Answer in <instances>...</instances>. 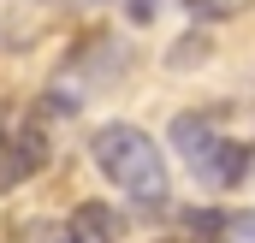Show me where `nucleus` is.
<instances>
[{
	"label": "nucleus",
	"instance_id": "nucleus-1",
	"mask_svg": "<svg viewBox=\"0 0 255 243\" xmlns=\"http://www.w3.org/2000/svg\"><path fill=\"white\" fill-rule=\"evenodd\" d=\"M89 160H95V172L113 184L125 202H136L142 214H160V208L172 202L166 154H160V142H154L148 130H136V124H125V119L101 124V130L89 136Z\"/></svg>",
	"mask_w": 255,
	"mask_h": 243
},
{
	"label": "nucleus",
	"instance_id": "nucleus-2",
	"mask_svg": "<svg viewBox=\"0 0 255 243\" xmlns=\"http://www.w3.org/2000/svg\"><path fill=\"white\" fill-rule=\"evenodd\" d=\"M172 148L184 154V166L208 190H232V184H244V172H250V148L238 136H226L208 113H178L172 119Z\"/></svg>",
	"mask_w": 255,
	"mask_h": 243
},
{
	"label": "nucleus",
	"instance_id": "nucleus-3",
	"mask_svg": "<svg viewBox=\"0 0 255 243\" xmlns=\"http://www.w3.org/2000/svg\"><path fill=\"white\" fill-rule=\"evenodd\" d=\"M48 166V130L42 119H18L0 130V190H18Z\"/></svg>",
	"mask_w": 255,
	"mask_h": 243
},
{
	"label": "nucleus",
	"instance_id": "nucleus-4",
	"mask_svg": "<svg viewBox=\"0 0 255 243\" xmlns=\"http://www.w3.org/2000/svg\"><path fill=\"white\" fill-rule=\"evenodd\" d=\"M65 226H71V238H77V243H113V238H119V220H113L107 202H77Z\"/></svg>",
	"mask_w": 255,
	"mask_h": 243
},
{
	"label": "nucleus",
	"instance_id": "nucleus-5",
	"mask_svg": "<svg viewBox=\"0 0 255 243\" xmlns=\"http://www.w3.org/2000/svg\"><path fill=\"white\" fill-rule=\"evenodd\" d=\"M220 226H226V214H214V208H196V214H184V226H178L166 243H220Z\"/></svg>",
	"mask_w": 255,
	"mask_h": 243
},
{
	"label": "nucleus",
	"instance_id": "nucleus-6",
	"mask_svg": "<svg viewBox=\"0 0 255 243\" xmlns=\"http://www.w3.org/2000/svg\"><path fill=\"white\" fill-rule=\"evenodd\" d=\"M12 243H77V238H71L65 220H30V226L12 232Z\"/></svg>",
	"mask_w": 255,
	"mask_h": 243
},
{
	"label": "nucleus",
	"instance_id": "nucleus-7",
	"mask_svg": "<svg viewBox=\"0 0 255 243\" xmlns=\"http://www.w3.org/2000/svg\"><path fill=\"white\" fill-rule=\"evenodd\" d=\"M184 12L202 18V24H226V18H238V12H244V0H184Z\"/></svg>",
	"mask_w": 255,
	"mask_h": 243
},
{
	"label": "nucleus",
	"instance_id": "nucleus-8",
	"mask_svg": "<svg viewBox=\"0 0 255 243\" xmlns=\"http://www.w3.org/2000/svg\"><path fill=\"white\" fill-rule=\"evenodd\" d=\"M220 243H255V214H232L220 226Z\"/></svg>",
	"mask_w": 255,
	"mask_h": 243
}]
</instances>
